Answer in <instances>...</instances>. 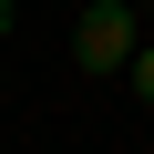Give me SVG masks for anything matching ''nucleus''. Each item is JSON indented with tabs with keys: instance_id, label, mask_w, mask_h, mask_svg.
Returning a JSON list of instances; mask_svg holds the SVG:
<instances>
[{
	"instance_id": "7ed1b4c3",
	"label": "nucleus",
	"mask_w": 154,
	"mask_h": 154,
	"mask_svg": "<svg viewBox=\"0 0 154 154\" xmlns=\"http://www.w3.org/2000/svg\"><path fill=\"white\" fill-rule=\"evenodd\" d=\"M11 21H21V11H11V0H0V41H11Z\"/></svg>"
},
{
	"instance_id": "f03ea898",
	"label": "nucleus",
	"mask_w": 154,
	"mask_h": 154,
	"mask_svg": "<svg viewBox=\"0 0 154 154\" xmlns=\"http://www.w3.org/2000/svg\"><path fill=\"white\" fill-rule=\"evenodd\" d=\"M123 82H134V93L154 103V41H134V62H123Z\"/></svg>"
},
{
	"instance_id": "20e7f679",
	"label": "nucleus",
	"mask_w": 154,
	"mask_h": 154,
	"mask_svg": "<svg viewBox=\"0 0 154 154\" xmlns=\"http://www.w3.org/2000/svg\"><path fill=\"white\" fill-rule=\"evenodd\" d=\"M134 11H154V0H134Z\"/></svg>"
},
{
	"instance_id": "f257e3e1",
	"label": "nucleus",
	"mask_w": 154,
	"mask_h": 154,
	"mask_svg": "<svg viewBox=\"0 0 154 154\" xmlns=\"http://www.w3.org/2000/svg\"><path fill=\"white\" fill-rule=\"evenodd\" d=\"M134 41H144V11L134 0H82V11H72V62L82 72H123Z\"/></svg>"
}]
</instances>
